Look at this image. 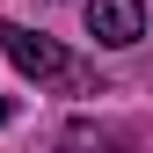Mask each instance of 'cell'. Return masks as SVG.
<instances>
[{"label":"cell","mask_w":153,"mask_h":153,"mask_svg":"<svg viewBox=\"0 0 153 153\" xmlns=\"http://www.w3.org/2000/svg\"><path fill=\"white\" fill-rule=\"evenodd\" d=\"M0 51H7V66L22 73V80H36V88H80V66H73L51 36H36L22 22H0Z\"/></svg>","instance_id":"obj_1"},{"label":"cell","mask_w":153,"mask_h":153,"mask_svg":"<svg viewBox=\"0 0 153 153\" xmlns=\"http://www.w3.org/2000/svg\"><path fill=\"white\" fill-rule=\"evenodd\" d=\"M88 36L109 44V51L139 44L146 36V0H88Z\"/></svg>","instance_id":"obj_2"}]
</instances>
